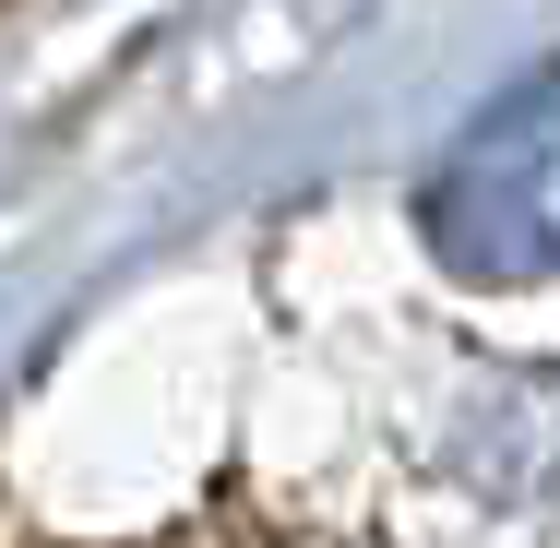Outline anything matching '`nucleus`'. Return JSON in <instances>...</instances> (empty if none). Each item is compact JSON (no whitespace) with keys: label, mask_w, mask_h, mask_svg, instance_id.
Listing matches in <instances>:
<instances>
[{"label":"nucleus","mask_w":560,"mask_h":548,"mask_svg":"<svg viewBox=\"0 0 560 548\" xmlns=\"http://www.w3.org/2000/svg\"><path fill=\"white\" fill-rule=\"evenodd\" d=\"M430 238H442L453 275H489V287L560 263V84L513 96L430 179Z\"/></svg>","instance_id":"f257e3e1"}]
</instances>
